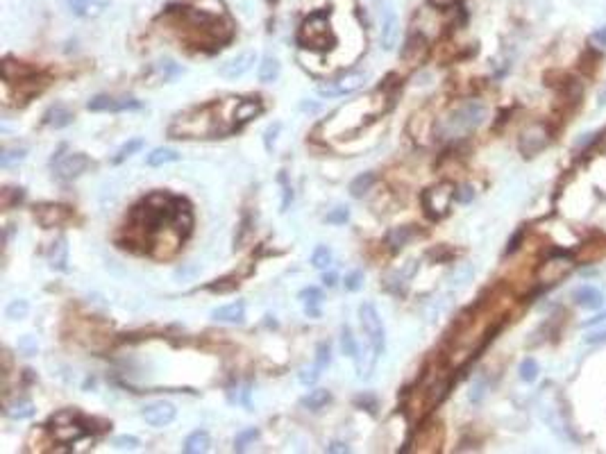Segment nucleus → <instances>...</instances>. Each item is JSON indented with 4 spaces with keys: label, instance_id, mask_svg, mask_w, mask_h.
<instances>
[{
    "label": "nucleus",
    "instance_id": "obj_31",
    "mask_svg": "<svg viewBox=\"0 0 606 454\" xmlns=\"http://www.w3.org/2000/svg\"><path fill=\"white\" fill-rule=\"evenodd\" d=\"M25 157H27V148H5V150L0 152V166L3 168L16 166V163H21Z\"/></svg>",
    "mask_w": 606,
    "mask_h": 454
},
{
    "label": "nucleus",
    "instance_id": "obj_41",
    "mask_svg": "<svg viewBox=\"0 0 606 454\" xmlns=\"http://www.w3.org/2000/svg\"><path fill=\"white\" fill-rule=\"evenodd\" d=\"M347 218H350V209H347V207H336L334 212H329L327 214V220L329 225H343V223H347Z\"/></svg>",
    "mask_w": 606,
    "mask_h": 454
},
{
    "label": "nucleus",
    "instance_id": "obj_5",
    "mask_svg": "<svg viewBox=\"0 0 606 454\" xmlns=\"http://www.w3.org/2000/svg\"><path fill=\"white\" fill-rule=\"evenodd\" d=\"M53 434L59 443H73L86 434V429L78 422L75 411H59L53 416Z\"/></svg>",
    "mask_w": 606,
    "mask_h": 454
},
{
    "label": "nucleus",
    "instance_id": "obj_35",
    "mask_svg": "<svg viewBox=\"0 0 606 454\" xmlns=\"http://www.w3.org/2000/svg\"><path fill=\"white\" fill-rule=\"evenodd\" d=\"M27 311H30L27 300H12L10 304H7L5 316L10 318V321H23V318L27 316Z\"/></svg>",
    "mask_w": 606,
    "mask_h": 454
},
{
    "label": "nucleus",
    "instance_id": "obj_51",
    "mask_svg": "<svg viewBox=\"0 0 606 454\" xmlns=\"http://www.w3.org/2000/svg\"><path fill=\"white\" fill-rule=\"evenodd\" d=\"M600 102H602V105L606 102V91H602V95H600Z\"/></svg>",
    "mask_w": 606,
    "mask_h": 454
},
{
    "label": "nucleus",
    "instance_id": "obj_40",
    "mask_svg": "<svg viewBox=\"0 0 606 454\" xmlns=\"http://www.w3.org/2000/svg\"><path fill=\"white\" fill-rule=\"evenodd\" d=\"M139 445H141V441H139L137 436H128V434H123V436H116L114 438V448L116 450H137Z\"/></svg>",
    "mask_w": 606,
    "mask_h": 454
},
{
    "label": "nucleus",
    "instance_id": "obj_46",
    "mask_svg": "<svg viewBox=\"0 0 606 454\" xmlns=\"http://www.w3.org/2000/svg\"><path fill=\"white\" fill-rule=\"evenodd\" d=\"M279 128H282V125L275 123V125H270V128L266 130V148H268V150H270V139L275 141V134L279 132Z\"/></svg>",
    "mask_w": 606,
    "mask_h": 454
},
{
    "label": "nucleus",
    "instance_id": "obj_29",
    "mask_svg": "<svg viewBox=\"0 0 606 454\" xmlns=\"http://www.w3.org/2000/svg\"><path fill=\"white\" fill-rule=\"evenodd\" d=\"M413 234H416V232L411 229V225L395 227V229H391V232L386 234V243L391 245V250H400V248H404V245L413 239Z\"/></svg>",
    "mask_w": 606,
    "mask_h": 454
},
{
    "label": "nucleus",
    "instance_id": "obj_8",
    "mask_svg": "<svg viewBox=\"0 0 606 454\" xmlns=\"http://www.w3.org/2000/svg\"><path fill=\"white\" fill-rule=\"evenodd\" d=\"M570 271H572V262L568 257H552L545 264H541L536 280L541 282V284H557V282L563 280Z\"/></svg>",
    "mask_w": 606,
    "mask_h": 454
},
{
    "label": "nucleus",
    "instance_id": "obj_38",
    "mask_svg": "<svg viewBox=\"0 0 606 454\" xmlns=\"http://www.w3.org/2000/svg\"><path fill=\"white\" fill-rule=\"evenodd\" d=\"M341 350H343L345 356H354V354H357V350H359L357 341H354L350 327H347V325L341 330Z\"/></svg>",
    "mask_w": 606,
    "mask_h": 454
},
{
    "label": "nucleus",
    "instance_id": "obj_22",
    "mask_svg": "<svg viewBox=\"0 0 606 454\" xmlns=\"http://www.w3.org/2000/svg\"><path fill=\"white\" fill-rule=\"evenodd\" d=\"M182 69L180 66H177L175 62H171V59H166V62H157V64H152V69L148 71V78H154L157 76V82H171V80H175L177 76H182Z\"/></svg>",
    "mask_w": 606,
    "mask_h": 454
},
{
    "label": "nucleus",
    "instance_id": "obj_14",
    "mask_svg": "<svg viewBox=\"0 0 606 454\" xmlns=\"http://www.w3.org/2000/svg\"><path fill=\"white\" fill-rule=\"evenodd\" d=\"M255 62H257V55L253 53V50H246V53H241L239 57H234L227 64H223V69H220V76L227 78V80L243 78L255 66Z\"/></svg>",
    "mask_w": 606,
    "mask_h": 454
},
{
    "label": "nucleus",
    "instance_id": "obj_3",
    "mask_svg": "<svg viewBox=\"0 0 606 454\" xmlns=\"http://www.w3.org/2000/svg\"><path fill=\"white\" fill-rule=\"evenodd\" d=\"M486 118V107L479 105V102H468L454 111L452 116L447 118V132L450 134H459V132H470L479 128Z\"/></svg>",
    "mask_w": 606,
    "mask_h": 454
},
{
    "label": "nucleus",
    "instance_id": "obj_37",
    "mask_svg": "<svg viewBox=\"0 0 606 454\" xmlns=\"http://www.w3.org/2000/svg\"><path fill=\"white\" fill-rule=\"evenodd\" d=\"M538 373H541V368H538V363L534 359H524L520 363V379H522V382H527V384L536 382Z\"/></svg>",
    "mask_w": 606,
    "mask_h": 454
},
{
    "label": "nucleus",
    "instance_id": "obj_23",
    "mask_svg": "<svg viewBox=\"0 0 606 454\" xmlns=\"http://www.w3.org/2000/svg\"><path fill=\"white\" fill-rule=\"evenodd\" d=\"M583 330H586V337H583L586 343H602V341H606V314L583 323Z\"/></svg>",
    "mask_w": 606,
    "mask_h": 454
},
{
    "label": "nucleus",
    "instance_id": "obj_43",
    "mask_svg": "<svg viewBox=\"0 0 606 454\" xmlns=\"http://www.w3.org/2000/svg\"><path fill=\"white\" fill-rule=\"evenodd\" d=\"M364 286V273L361 271H354L345 277V288L347 291H359V288Z\"/></svg>",
    "mask_w": 606,
    "mask_h": 454
},
{
    "label": "nucleus",
    "instance_id": "obj_36",
    "mask_svg": "<svg viewBox=\"0 0 606 454\" xmlns=\"http://www.w3.org/2000/svg\"><path fill=\"white\" fill-rule=\"evenodd\" d=\"M143 148V139H132V141H128V144H125L121 150L116 152V157L112 159L114 163H123L128 157H132V155L135 152H139Z\"/></svg>",
    "mask_w": 606,
    "mask_h": 454
},
{
    "label": "nucleus",
    "instance_id": "obj_44",
    "mask_svg": "<svg viewBox=\"0 0 606 454\" xmlns=\"http://www.w3.org/2000/svg\"><path fill=\"white\" fill-rule=\"evenodd\" d=\"M279 180H282V184H284V200H282V212H286L289 209V203L293 200V191H291V187L289 184H286V180H284V175L279 177Z\"/></svg>",
    "mask_w": 606,
    "mask_h": 454
},
{
    "label": "nucleus",
    "instance_id": "obj_48",
    "mask_svg": "<svg viewBox=\"0 0 606 454\" xmlns=\"http://www.w3.org/2000/svg\"><path fill=\"white\" fill-rule=\"evenodd\" d=\"M593 41L597 43V46H606V27L597 30V32L593 34Z\"/></svg>",
    "mask_w": 606,
    "mask_h": 454
},
{
    "label": "nucleus",
    "instance_id": "obj_50",
    "mask_svg": "<svg viewBox=\"0 0 606 454\" xmlns=\"http://www.w3.org/2000/svg\"><path fill=\"white\" fill-rule=\"evenodd\" d=\"M323 284H325V286H334V284H336V275H334V273H329V275L325 273V277H323Z\"/></svg>",
    "mask_w": 606,
    "mask_h": 454
},
{
    "label": "nucleus",
    "instance_id": "obj_9",
    "mask_svg": "<svg viewBox=\"0 0 606 454\" xmlns=\"http://www.w3.org/2000/svg\"><path fill=\"white\" fill-rule=\"evenodd\" d=\"M141 416L150 427H166L175 420L177 409L171 405V402L161 400V402H152V405H145L141 409Z\"/></svg>",
    "mask_w": 606,
    "mask_h": 454
},
{
    "label": "nucleus",
    "instance_id": "obj_1",
    "mask_svg": "<svg viewBox=\"0 0 606 454\" xmlns=\"http://www.w3.org/2000/svg\"><path fill=\"white\" fill-rule=\"evenodd\" d=\"M329 10H318L302 23L298 32V46L307 50H329L336 46V34L329 25Z\"/></svg>",
    "mask_w": 606,
    "mask_h": 454
},
{
    "label": "nucleus",
    "instance_id": "obj_30",
    "mask_svg": "<svg viewBox=\"0 0 606 454\" xmlns=\"http://www.w3.org/2000/svg\"><path fill=\"white\" fill-rule=\"evenodd\" d=\"M329 402H331V393L327 389H316L309 393L307 398H302L300 405L307 407L309 411H318V409H323L325 405H329Z\"/></svg>",
    "mask_w": 606,
    "mask_h": 454
},
{
    "label": "nucleus",
    "instance_id": "obj_10",
    "mask_svg": "<svg viewBox=\"0 0 606 454\" xmlns=\"http://www.w3.org/2000/svg\"><path fill=\"white\" fill-rule=\"evenodd\" d=\"M89 166H91V161H89L86 155L71 152L55 163V175L59 177V180H73V177L82 175Z\"/></svg>",
    "mask_w": 606,
    "mask_h": 454
},
{
    "label": "nucleus",
    "instance_id": "obj_4",
    "mask_svg": "<svg viewBox=\"0 0 606 454\" xmlns=\"http://www.w3.org/2000/svg\"><path fill=\"white\" fill-rule=\"evenodd\" d=\"M454 187L447 182L439 184V187H432L423 193V207L425 212L432 216V218H443L450 209V203L454 198Z\"/></svg>",
    "mask_w": 606,
    "mask_h": 454
},
{
    "label": "nucleus",
    "instance_id": "obj_13",
    "mask_svg": "<svg viewBox=\"0 0 606 454\" xmlns=\"http://www.w3.org/2000/svg\"><path fill=\"white\" fill-rule=\"evenodd\" d=\"M397 34H400V21H397V14L391 5L384 7V16H382V48L393 50L397 43Z\"/></svg>",
    "mask_w": 606,
    "mask_h": 454
},
{
    "label": "nucleus",
    "instance_id": "obj_34",
    "mask_svg": "<svg viewBox=\"0 0 606 454\" xmlns=\"http://www.w3.org/2000/svg\"><path fill=\"white\" fill-rule=\"evenodd\" d=\"M312 266L318 268V271H327V268L331 266V250L327 248V245H318V248L314 250Z\"/></svg>",
    "mask_w": 606,
    "mask_h": 454
},
{
    "label": "nucleus",
    "instance_id": "obj_26",
    "mask_svg": "<svg viewBox=\"0 0 606 454\" xmlns=\"http://www.w3.org/2000/svg\"><path fill=\"white\" fill-rule=\"evenodd\" d=\"M209 445H211L209 434H207L205 429H198L187 438V441H184V452H187V454H200V452L209 450Z\"/></svg>",
    "mask_w": 606,
    "mask_h": 454
},
{
    "label": "nucleus",
    "instance_id": "obj_18",
    "mask_svg": "<svg viewBox=\"0 0 606 454\" xmlns=\"http://www.w3.org/2000/svg\"><path fill=\"white\" fill-rule=\"evenodd\" d=\"M574 302H577L579 307L590 309V311L602 309L604 307V293L600 291V288H595V286H590V284L579 286L577 291H574Z\"/></svg>",
    "mask_w": 606,
    "mask_h": 454
},
{
    "label": "nucleus",
    "instance_id": "obj_28",
    "mask_svg": "<svg viewBox=\"0 0 606 454\" xmlns=\"http://www.w3.org/2000/svg\"><path fill=\"white\" fill-rule=\"evenodd\" d=\"M279 73H282V66H279V62L275 57H264L261 64H259V82H264V84H270V82H275L279 78Z\"/></svg>",
    "mask_w": 606,
    "mask_h": 454
},
{
    "label": "nucleus",
    "instance_id": "obj_39",
    "mask_svg": "<svg viewBox=\"0 0 606 454\" xmlns=\"http://www.w3.org/2000/svg\"><path fill=\"white\" fill-rule=\"evenodd\" d=\"M329 361H331V350H329V343H321L316 348V366L321 368V370H325L329 366Z\"/></svg>",
    "mask_w": 606,
    "mask_h": 454
},
{
    "label": "nucleus",
    "instance_id": "obj_49",
    "mask_svg": "<svg viewBox=\"0 0 606 454\" xmlns=\"http://www.w3.org/2000/svg\"><path fill=\"white\" fill-rule=\"evenodd\" d=\"M327 452H350V448H347V445H343V443H331L329 448H327Z\"/></svg>",
    "mask_w": 606,
    "mask_h": 454
},
{
    "label": "nucleus",
    "instance_id": "obj_20",
    "mask_svg": "<svg viewBox=\"0 0 606 454\" xmlns=\"http://www.w3.org/2000/svg\"><path fill=\"white\" fill-rule=\"evenodd\" d=\"M66 3H69V10L75 16H98V14L105 12L109 0H66Z\"/></svg>",
    "mask_w": 606,
    "mask_h": 454
},
{
    "label": "nucleus",
    "instance_id": "obj_19",
    "mask_svg": "<svg viewBox=\"0 0 606 454\" xmlns=\"http://www.w3.org/2000/svg\"><path fill=\"white\" fill-rule=\"evenodd\" d=\"M48 262L53 271H69V245H66V236H59V239L50 245L48 250Z\"/></svg>",
    "mask_w": 606,
    "mask_h": 454
},
{
    "label": "nucleus",
    "instance_id": "obj_17",
    "mask_svg": "<svg viewBox=\"0 0 606 454\" xmlns=\"http://www.w3.org/2000/svg\"><path fill=\"white\" fill-rule=\"evenodd\" d=\"M211 318H213V321H216V323L241 325L243 321H246V304H243V302L225 304V307H220V309H213V311H211Z\"/></svg>",
    "mask_w": 606,
    "mask_h": 454
},
{
    "label": "nucleus",
    "instance_id": "obj_7",
    "mask_svg": "<svg viewBox=\"0 0 606 454\" xmlns=\"http://www.w3.org/2000/svg\"><path fill=\"white\" fill-rule=\"evenodd\" d=\"M366 80H368L366 73H359V71L357 73H347V76H343V78L318 87V93L327 95V98H336V95H345V93L357 91V89H361L366 84Z\"/></svg>",
    "mask_w": 606,
    "mask_h": 454
},
{
    "label": "nucleus",
    "instance_id": "obj_15",
    "mask_svg": "<svg viewBox=\"0 0 606 454\" xmlns=\"http://www.w3.org/2000/svg\"><path fill=\"white\" fill-rule=\"evenodd\" d=\"M264 114V105L259 100H250V98H236L234 102V125L236 130L243 128L246 123H250L253 118Z\"/></svg>",
    "mask_w": 606,
    "mask_h": 454
},
{
    "label": "nucleus",
    "instance_id": "obj_24",
    "mask_svg": "<svg viewBox=\"0 0 606 454\" xmlns=\"http://www.w3.org/2000/svg\"><path fill=\"white\" fill-rule=\"evenodd\" d=\"M180 159H182V155L173 150V148H154V150L145 157V163L152 168H157V166H164V163H173Z\"/></svg>",
    "mask_w": 606,
    "mask_h": 454
},
{
    "label": "nucleus",
    "instance_id": "obj_12",
    "mask_svg": "<svg viewBox=\"0 0 606 454\" xmlns=\"http://www.w3.org/2000/svg\"><path fill=\"white\" fill-rule=\"evenodd\" d=\"M548 144H550V134L543 125H531V128L524 130L520 137V150L524 157H531V155L541 152Z\"/></svg>",
    "mask_w": 606,
    "mask_h": 454
},
{
    "label": "nucleus",
    "instance_id": "obj_25",
    "mask_svg": "<svg viewBox=\"0 0 606 454\" xmlns=\"http://www.w3.org/2000/svg\"><path fill=\"white\" fill-rule=\"evenodd\" d=\"M300 300L305 302L307 316H314V318L321 316V309H318V304L323 302V291H321V288H316V286L302 288V291H300Z\"/></svg>",
    "mask_w": 606,
    "mask_h": 454
},
{
    "label": "nucleus",
    "instance_id": "obj_47",
    "mask_svg": "<svg viewBox=\"0 0 606 454\" xmlns=\"http://www.w3.org/2000/svg\"><path fill=\"white\" fill-rule=\"evenodd\" d=\"M427 3H430L432 7H439V10H447V7L456 5L459 0H427Z\"/></svg>",
    "mask_w": 606,
    "mask_h": 454
},
{
    "label": "nucleus",
    "instance_id": "obj_32",
    "mask_svg": "<svg viewBox=\"0 0 606 454\" xmlns=\"http://www.w3.org/2000/svg\"><path fill=\"white\" fill-rule=\"evenodd\" d=\"M373 184H375V173H364V175L354 177V180L350 182V193H352V198H361L366 191H371Z\"/></svg>",
    "mask_w": 606,
    "mask_h": 454
},
{
    "label": "nucleus",
    "instance_id": "obj_6",
    "mask_svg": "<svg viewBox=\"0 0 606 454\" xmlns=\"http://www.w3.org/2000/svg\"><path fill=\"white\" fill-rule=\"evenodd\" d=\"M34 218L43 229H53L73 218V209L59 203H41L34 207Z\"/></svg>",
    "mask_w": 606,
    "mask_h": 454
},
{
    "label": "nucleus",
    "instance_id": "obj_2",
    "mask_svg": "<svg viewBox=\"0 0 606 454\" xmlns=\"http://www.w3.org/2000/svg\"><path fill=\"white\" fill-rule=\"evenodd\" d=\"M359 318H361V327H364V332L368 337V345L375 350L377 356H382L384 350H386V332H384L380 311L375 309V304L364 302L359 307Z\"/></svg>",
    "mask_w": 606,
    "mask_h": 454
},
{
    "label": "nucleus",
    "instance_id": "obj_11",
    "mask_svg": "<svg viewBox=\"0 0 606 454\" xmlns=\"http://www.w3.org/2000/svg\"><path fill=\"white\" fill-rule=\"evenodd\" d=\"M89 111H128V109H141V102L137 98H112V95H93L86 102Z\"/></svg>",
    "mask_w": 606,
    "mask_h": 454
},
{
    "label": "nucleus",
    "instance_id": "obj_27",
    "mask_svg": "<svg viewBox=\"0 0 606 454\" xmlns=\"http://www.w3.org/2000/svg\"><path fill=\"white\" fill-rule=\"evenodd\" d=\"M34 411H36V409H34V405L30 400H16V402H12V405L5 407V413L10 416V418H14V420L32 418Z\"/></svg>",
    "mask_w": 606,
    "mask_h": 454
},
{
    "label": "nucleus",
    "instance_id": "obj_42",
    "mask_svg": "<svg viewBox=\"0 0 606 454\" xmlns=\"http://www.w3.org/2000/svg\"><path fill=\"white\" fill-rule=\"evenodd\" d=\"M298 377H300V382H302V384L312 386V384H316V382H318V379H321V368H318L316 363H314L312 368H302Z\"/></svg>",
    "mask_w": 606,
    "mask_h": 454
},
{
    "label": "nucleus",
    "instance_id": "obj_16",
    "mask_svg": "<svg viewBox=\"0 0 606 454\" xmlns=\"http://www.w3.org/2000/svg\"><path fill=\"white\" fill-rule=\"evenodd\" d=\"M400 57L404 59L406 64H411V66L420 64V62H423V59L427 57V39H425L423 34H413V36H409V39H406V43H404V48H402Z\"/></svg>",
    "mask_w": 606,
    "mask_h": 454
},
{
    "label": "nucleus",
    "instance_id": "obj_21",
    "mask_svg": "<svg viewBox=\"0 0 606 454\" xmlns=\"http://www.w3.org/2000/svg\"><path fill=\"white\" fill-rule=\"evenodd\" d=\"M73 118H75V116H73V111L69 107L55 105V107H50L46 114H43V123L50 125V128L59 130V128H66V125H71Z\"/></svg>",
    "mask_w": 606,
    "mask_h": 454
},
{
    "label": "nucleus",
    "instance_id": "obj_45",
    "mask_svg": "<svg viewBox=\"0 0 606 454\" xmlns=\"http://www.w3.org/2000/svg\"><path fill=\"white\" fill-rule=\"evenodd\" d=\"M454 198L459 200V203H470V200H472V189L470 187H461L459 191L454 193Z\"/></svg>",
    "mask_w": 606,
    "mask_h": 454
},
{
    "label": "nucleus",
    "instance_id": "obj_33",
    "mask_svg": "<svg viewBox=\"0 0 606 454\" xmlns=\"http://www.w3.org/2000/svg\"><path fill=\"white\" fill-rule=\"evenodd\" d=\"M257 438H259V429H257V427H248V429L239 431V434H236V438H234V450L236 452L248 450V445L255 443Z\"/></svg>",
    "mask_w": 606,
    "mask_h": 454
}]
</instances>
